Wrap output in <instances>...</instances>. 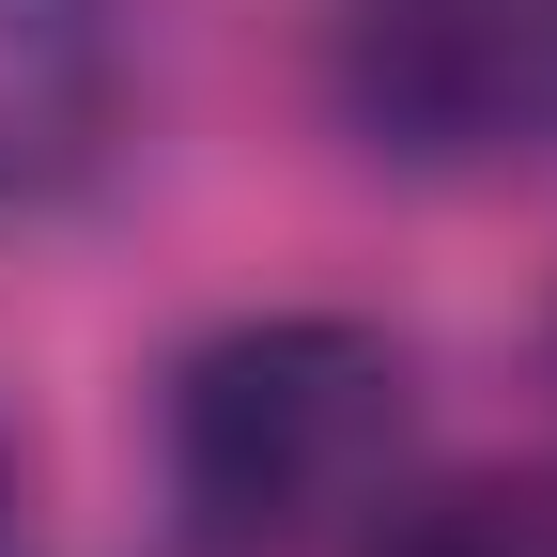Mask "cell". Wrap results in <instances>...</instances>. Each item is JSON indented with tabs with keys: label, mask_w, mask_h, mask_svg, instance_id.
Segmentation results:
<instances>
[{
	"label": "cell",
	"mask_w": 557,
	"mask_h": 557,
	"mask_svg": "<svg viewBox=\"0 0 557 557\" xmlns=\"http://www.w3.org/2000/svg\"><path fill=\"white\" fill-rule=\"evenodd\" d=\"M418 465V372L357 310L218 325L171 372V511L201 557H341Z\"/></svg>",
	"instance_id": "6da1fadb"
},
{
	"label": "cell",
	"mask_w": 557,
	"mask_h": 557,
	"mask_svg": "<svg viewBox=\"0 0 557 557\" xmlns=\"http://www.w3.org/2000/svg\"><path fill=\"white\" fill-rule=\"evenodd\" d=\"M341 109L418 171L496 156L557 109V0H341Z\"/></svg>",
	"instance_id": "7a4b0ae2"
},
{
	"label": "cell",
	"mask_w": 557,
	"mask_h": 557,
	"mask_svg": "<svg viewBox=\"0 0 557 557\" xmlns=\"http://www.w3.org/2000/svg\"><path fill=\"white\" fill-rule=\"evenodd\" d=\"M124 94V0H0V218L94 171Z\"/></svg>",
	"instance_id": "3957f363"
},
{
	"label": "cell",
	"mask_w": 557,
	"mask_h": 557,
	"mask_svg": "<svg viewBox=\"0 0 557 557\" xmlns=\"http://www.w3.org/2000/svg\"><path fill=\"white\" fill-rule=\"evenodd\" d=\"M341 557H557V465H403Z\"/></svg>",
	"instance_id": "277c9868"
},
{
	"label": "cell",
	"mask_w": 557,
	"mask_h": 557,
	"mask_svg": "<svg viewBox=\"0 0 557 557\" xmlns=\"http://www.w3.org/2000/svg\"><path fill=\"white\" fill-rule=\"evenodd\" d=\"M0 527H16V434H0Z\"/></svg>",
	"instance_id": "5b68a950"
}]
</instances>
